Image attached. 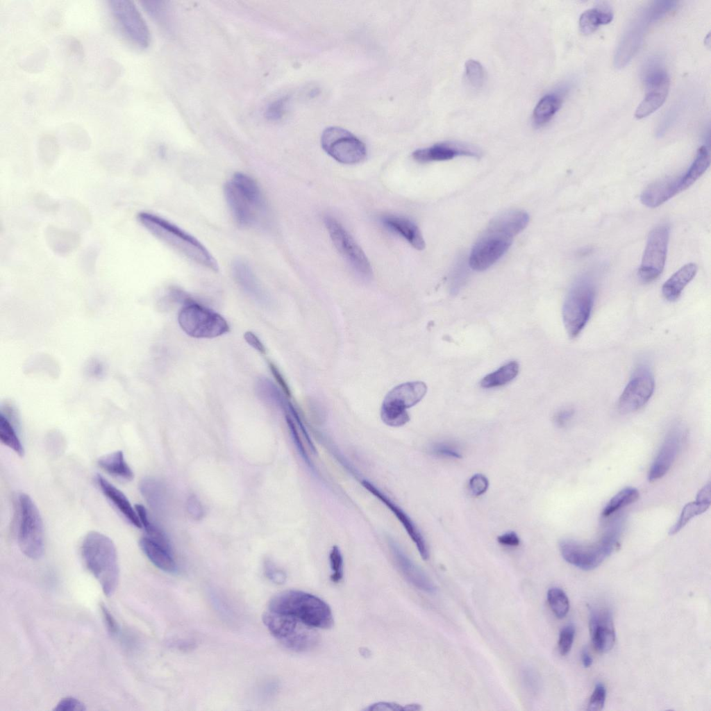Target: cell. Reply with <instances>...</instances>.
<instances>
[{
  "instance_id": "cell-6",
  "label": "cell",
  "mask_w": 711,
  "mask_h": 711,
  "mask_svg": "<svg viewBox=\"0 0 711 711\" xmlns=\"http://www.w3.org/2000/svg\"><path fill=\"white\" fill-rule=\"evenodd\" d=\"M262 618L271 634L290 651H310L319 642V636L315 628L295 617L267 610Z\"/></svg>"
},
{
  "instance_id": "cell-40",
  "label": "cell",
  "mask_w": 711,
  "mask_h": 711,
  "mask_svg": "<svg viewBox=\"0 0 711 711\" xmlns=\"http://www.w3.org/2000/svg\"><path fill=\"white\" fill-rule=\"evenodd\" d=\"M0 440L4 445L12 449L19 456H23L24 446L12 424L3 413L0 415Z\"/></svg>"
},
{
  "instance_id": "cell-14",
  "label": "cell",
  "mask_w": 711,
  "mask_h": 711,
  "mask_svg": "<svg viewBox=\"0 0 711 711\" xmlns=\"http://www.w3.org/2000/svg\"><path fill=\"white\" fill-rule=\"evenodd\" d=\"M669 228L666 225L655 227L649 233L638 276L644 283H651L662 274L666 262Z\"/></svg>"
},
{
  "instance_id": "cell-27",
  "label": "cell",
  "mask_w": 711,
  "mask_h": 711,
  "mask_svg": "<svg viewBox=\"0 0 711 711\" xmlns=\"http://www.w3.org/2000/svg\"><path fill=\"white\" fill-rule=\"evenodd\" d=\"M380 221L384 226L403 237L415 249L423 250L425 248L422 234L413 221L393 215H384Z\"/></svg>"
},
{
  "instance_id": "cell-29",
  "label": "cell",
  "mask_w": 711,
  "mask_h": 711,
  "mask_svg": "<svg viewBox=\"0 0 711 711\" xmlns=\"http://www.w3.org/2000/svg\"><path fill=\"white\" fill-rule=\"evenodd\" d=\"M710 484L709 483L699 490L695 501L688 503L684 506L679 518L670 528L669 535L676 534L693 517L705 512L710 507Z\"/></svg>"
},
{
  "instance_id": "cell-3",
  "label": "cell",
  "mask_w": 711,
  "mask_h": 711,
  "mask_svg": "<svg viewBox=\"0 0 711 711\" xmlns=\"http://www.w3.org/2000/svg\"><path fill=\"white\" fill-rule=\"evenodd\" d=\"M268 610L292 616L319 628H329L334 622L329 605L312 594L295 589L279 592L269 601Z\"/></svg>"
},
{
  "instance_id": "cell-36",
  "label": "cell",
  "mask_w": 711,
  "mask_h": 711,
  "mask_svg": "<svg viewBox=\"0 0 711 711\" xmlns=\"http://www.w3.org/2000/svg\"><path fill=\"white\" fill-rule=\"evenodd\" d=\"M519 369V366L516 361L508 362L485 376L480 383V386L484 388H492L505 385L517 376Z\"/></svg>"
},
{
  "instance_id": "cell-28",
  "label": "cell",
  "mask_w": 711,
  "mask_h": 711,
  "mask_svg": "<svg viewBox=\"0 0 711 711\" xmlns=\"http://www.w3.org/2000/svg\"><path fill=\"white\" fill-rule=\"evenodd\" d=\"M529 216L524 210H510L499 215L491 220L487 229L513 238L528 225Z\"/></svg>"
},
{
  "instance_id": "cell-10",
  "label": "cell",
  "mask_w": 711,
  "mask_h": 711,
  "mask_svg": "<svg viewBox=\"0 0 711 711\" xmlns=\"http://www.w3.org/2000/svg\"><path fill=\"white\" fill-rule=\"evenodd\" d=\"M427 391L421 381L407 382L390 390L383 400L380 417L387 426L400 427L410 420L407 409L418 403Z\"/></svg>"
},
{
  "instance_id": "cell-31",
  "label": "cell",
  "mask_w": 711,
  "mask_h": 711,
  "mask_svg": "<svg viewBox=\"0 0 711 711\" xmlns=\"http://www.w3.org/2000/svg\"><path fill=\"white\" fill-rule=\"evenodd\" d=\"M233 274L239 285L252 297L263 301L265 294L250 266L241 260L232 265Z\"/></svg>"
},
{
  "instance_id": "cell-30",
  "label": "cell",
  "mask_w": 711,
  "mask_h": 711,
  "mask_svg": "<svg viewBox=\"0 0 711 711\" xmlns=\"http://www.w3.org/2000/svg\"><path fill=\"white\" fill-rule=\"evenodd\" d=\"M696 271L697 266L694 263H688L671 275L662 287L664 299L669 301L677 300L685 286L694 278Z\"/></svg>"
},
{
  "instance_id": "cell-7",
  "label": "cell",
  "mask_w": 711,
  "mask_h": 711,
  "mask_svg": "<svg viewBox=\"0 0 711 711\" xmlns=\"http://www.w3.org/2000/svg\"><path fill=\"white\" fill-rule=\"evenodd\" d=\"M178 321L182 330L195 338H214L230 331L228 322L221 315L192 298L183 304Z\"/></svg>"
},
{
  "instance_id": "cell-9",
  "label": "cell",
  "mask_w": 711,
  "mask_h": 711,
  "mask_svg": "<svg viewBox=\"0 0 711 711\" xmlns=\"http://www.w3.org/2000/svg\"><path fill=\"white\" fill-rule=\"evenodd\" d=\"M594 287L587 279L578 281L569 290L562 307V319L568 335L578 336L586 326L594 302Z\"/></svg>"
},
{
  "instance_id": "cell-46",
  "label": "cell",
  "mask_w": 711,
  "mask_h": 711,
  "mask_svg": "<svg viewBox=\"0 0 711 711\" xmlns=\"http://www.w3.org/2000/svg\"><path fill=\"white\" fill-rule=\"evenodd\" d=\"M605 696L606 689L604 685L601 683L597 684L589 699L587 710L589 711L601 710L605 704Z\"/></svg>"
},
{
  "instance_id": "cell-24",
  "label": "cell",
  "mask_w": 711,
  "mask_h": 711,
  "mask_svg": "<svg viewBox=\"0 0 711 711\" xmlns=\"http://www.w3.org/2000/svg\"><path fill=\"white\" fill-rule=\"evenodd\" d=\"M680 192V176L668 177L647 186L641 194V201L646 206L653 208Z\"/></svg>"
},
{
  "instance_id": "cell-58",
  "label": "cell",
  "mask_w": 711,
  "mask_h": 711,
  "mask_svg": "<svg viewBox=\"0 0 711 711\" xmlns=\"http://www.w3.org/2000/svg\"><path fill=\"white\" fill-rule=\"evenodd\" d=\"M269 367L274 377L276 378L278 383L281 385L284 392L286 394L290 395V390L289 388L287 387V383H285L283 377L282 376L281 374L280 373L277 367L271 362L269 363Z\"/></svg>"
},
{
  "instance_id": "cell-23",
  "label": "cell",
  "mask_w": 711,
  "mask_h": 711,
  "mask_svg": "<svg viewBox=\"0 0 711 711\" xmlns=\"http://www.w3.org/2000/svg\"><path fill=\"white\" fill-rule=\"evenodd\" d=\"M388 542L395 562L404 577L419 589L429 593L434 592L435 586L426 574L410 560L394 540Z\"/></svg>"
},
{
  "instance_id": "cell-56",
  "label": "cell",
  "mask_w": 711,
  "mask_h": 711,
  "mask_svg": "<svg viewBox=\"0 0 711 711\" xmlns=\"http://www.w3.org/2000/svg\"><path fill=\"white\" fill-rule=\"evenodd\" d=\"M245 341L253 349L262 354L266 353V349L259 338L252 332L247 331L244 335Z\"/></svg>"
},
{
  "instance_id": "cell-57",
  "label": "cell",
  "mask_w": 711,
  "mask_h": 711,
  "mask_svg": "<svg viewBox=\"0 0 711 711\" xmlns=\"http://www.w3.org/2000/svg\"><path fill=\"white\" fill-rule=\"evenodd\" d=\"M574 415L572 409H564L558 412L554 417V421L559 427L565 426Z\"/></svg>"
},
{
  "instance_id": "cell-33",
  "label": "cell",
  "mask_w": 711,
  "mask_h": 711,
  "mask_svg": "<svg viewBox=\"0 0 711 711\" xmlns=\"http://www.w3.org/2000/svg\"><path fill=\"white\" fill-rule=\"evenodd\" d=\"M98 465L108 474L125 480H131L134 474L126 462L122 451L104 455L98 460Z\"/></svg>"
},
{
  "instance_id": "cell-52",
  "label": "cell",
  "mask_w": 711,
  "mask_h": 711,
  "mask_svg": "<svg viewBox=\"0 0 711 711\" xmlns=\"http://www.w3.org/2000/svg\"><path fill=\"white\" fill-rule=\"evenodd\" d=\"M100 608L108 632L112 635H116L118 633L119 627L114 617L104 604L101 603Z\"/></svg>"
},
{
  "instance_id": "cell-45",
  "label": "cell",
  "mask_w": 711,
  "mask_h": 711,
  "mask_svg": "<svg viewBox=\"0 0 711 711\" xmlns=\"http://www.w3.org/2000/svg\"><path fill=\"white\" fill-rule=\"evenodd\" d=\"M575 636V628L569 624L562 628L558 639V651L560 655H566L570 651Z\"/></svg>"
},
{
  "instance_id": "cell-8",
  "label": "cell",
  "mask_w": 711,
  "mask_h": 711,
  "mask_svg": "<svg viewBox=\"0 0 711 711\" xmlns=\"http://www.w3.org/2000/svg\"><path fill=\"white\" fill-rule=\"evenodd\" d=\"M19 520L18 544L22 552L31 559H39L44 553L43 523L32 499L25 493L18 496Z\"/></svg>"
},
{
  "instance_id": "cell-51",
  "label": "cell",
  "mask_w": 711,
  "mask_h": 711,
  "mask_svg": "<svg viewBox=\"0 0 711 711\" xmlns=\"http://www.w3.org/2000/svg\"><path fill=\"white\" fill-rule=\"evenodd\" d=\"M287 99L282 98L270 104L266 110V117L271 120L280 119L284 112Z\"/></svg>"
},
{
  "instance_id": "cell-11",
  "label": "cell",
  "mask_w": 711,
  "mask_h": 711,
  "mask_svg": "<svg viewBox=\"0 0 711 711\" xmlns=\"http://www.w3.org/2000/svg\"><path fill=\"white\" fill-rule=\"evenodd\" d=\"M111 17L122 36L134 46L145 49L151 42V34L134 3L126 0L109 1Z\"/></svg>"
},
{
  "instance_id": "cell-37",
  "label": "cell",
  "mask_w": 711,
  "mask_h": 711,
  "mask_svg": "<svg viewBox=\"0 0 711 711\" xmlns=\"http://www.w3.org/2000/svg\"><path fill=\"white\" fill-rule=\"evenodd\" d=\"M638 490L627 487L617 493L606 504L602 511V516L608 517L619 510L635 503L639 499Z\"/></svg>"
},
{
  "instance_id": "cell-21",
  "label": "cell",
  "mask_w": 711,
  "mask_h": 711,
  "mask_svg": "<svg viewBox=\"0 0 711 711\" xmlns=\"http://www.w3.org/2000/svg\"><path fill=\"white\" fill-rule=\"evenodd\" d=\"M589 628L592 644L599 652L607 653L613 648L616 637L610 610L605 608L592 610Z\"/></svg>"
},
{
  "instance_id": "cell-32",
  "label": "cell",
  "mask_w": 711,
  "mask_h": 711,
  "mask_svg": "<svg viewBox=\"0 0 711 711\" xmlns=\"http://www.w3.org/2000/svg\"><path fill=\"white\" fill-rule=\"evenodd\" d=\"M562 95L557 92L543 96L536 104L533 112V122L537 127L548 123L560 108Z\"/></svg>"
},
{
  "instance_id": "cell-4",
  "label": "cell",
  "mask_w": 711,
  "mask_h": 711,
  "mask_svg": "<svg viewBox=\"0 0 711 711\" xmlns=\"http://www.w3.org/2000/svg\"><path fill=\"white\" fill-rule=\"evenodd\" d=\"M224 196L236 223L248 227L254 225L265 208L262 194L257 183L243 173L235 174L225 184Z\"/></svg>"
},
{
  "instance_id": "cell-38",
  "label": "cell",
  "mask_w": 711,
  "mask_h": 711,
  "mask_svg": "<svg viewBox=\"0 0 711 711\" xmlns=\"http://www.w3.org/2000/svg\"><path fill=\"white\" fill-rule=\"evenodd\" d=\"M140 488L144 498L152 508H161L165 489L160 481L153 478H146L142 480Z\"/></svg>"
},
{
  "instance_id": "cell-15",
  "label": "cell",
  "mask_w": 711,
  "mask_h": 711,
  "mask_svg": "<svg viewBox=\"0 0 711 711\" xmlns=\"http://www.w3.org/2000/svg\"><path fill=\"white\" fill-rule=\"evenodd\" d=\"M324 223L338 252L357 274L365 278L370 277L371 267L367 257L346 230L331 216H326Z\"/></svg>"
},
{
  "instance_id": "cell-1",
  "label": "cell",
  "mask_w": 711,
  "mask_h": 711,
  "mask_svg": "<svg viewBox=\"0 0 711 711\" xmlns=\"http://www.w3.org/2000/svg\"><path fill=\"white\" fill-rule=\"evenodd\" d=\"M140 224L158 240L190 260L213 271L219 267L209 251L194 236L153 213L137 215Z\"/></svg>"
},
{
  "instance_id": "cell-5",
  "label": "cell",
  "mask_w": 711,
  "mask_h": 711,
  "mask_svg": "<svg viewBox=\"0 0 711 711\" xmlns=\"http://www.w3.org/2000/svg\"><path fill=\"white\" fill-rule=\"evenodd\" d=\"M621 531V524L618 521L596 542L583 544L573 539H563L559 544L560 553L568 563L582 570H592L619 546Z\"/></svg>"
},
{
  "instance_id": "cell-2",
  "label": "cell",
  "mask_w": 711,
  "mask_h": 711,
  "mask_svg": "<svg viewBox=\"0 0 711 711\" xmlns=\"http://www.w3.org/2000/svg\"><path fill=\"white\" fill-rule=\"evenodd\" d=\"M84 563L100 584L107 596H112L119 582V568L113 542L106 535L97 532L88 533L81 544Z\"/></svg>"
},
{
  "instance_id": "cell-60",
  "label": "cell",
  "mask_w": 711,
  "mask_h": 711,
  "mask_svg": "<svg viewBox=\"0 0 711 711\" xmlns=\"http://www.w3.org/2000/svg\"><path fill=\"white\" fill-rule=\"evenodd\" d=\"M421 707L419 704L412 703L403 706V710H419Z\"/></svg>"
},
{
  "instance_id": "cell-50",
  "label": "cell",
  "mask_w": 711,
  "mask_h": 711,
  "mask_svg": "<svg viewBox=\"0 0 711 711\" xmlns=\"http://www.w3.org/2000/svg\"><path fill=\"white\" fill-rule=\"evenodd\" d=\"M265 573L269 579L276 584H283L286 580L284 571L270 560H267L265 563Z\"/></svg>"
},
{
  "instance_id": "cell-47",
  "label": "cell",
  "mask_w": 711,
  "mask_h": 711,
  "mask_svg": "<svg viewBox=\"0 0 711 711\" xmlns=\"http://www.w3.org/2000/svg\"><path fill=\"white\" fill-rule=\"evenodd\" d=\"M523 683L526 689L533 694L537 693L539 689V676L536 671L529 667H526L521 671Z\"/></svg>"
},
{
  "instance_id": "cell-17",
  "label": "cell",
  "mask_w": 711,
  "mask_h": 711,
  "mask_svg": "<svg viewBox=\"0 0 711 711\" xmlns=\"http://www.w3.org/2000/svg\"><path fill=\"white\" fill-rule=\"evenodd\" d=\"M655 380L646 365L637 367L624 387L618 401L621 413H630L643 408L652 396Z\"/></svg>"
},
{
  "instance_id": "cell-13",
  "label": "cell",
  "mask_w": 711,
  "mask_h": 711,
  "mask_svg": "<svg viewBox=\"0 0 711 711\" xmlns=\"http://www.w3.org/2000/svg\"><path fill=\"white\" fill-rule=\"evenodd\" d=\"M642 74L646 94L635 110V116L637 119L647 117L662 106L667 97L670 83L667 73L655 59L646 63Z\"/></svg>"
},
{
  "instance_id": "cell-35",
  "label": "cell",
  "mask_w": 711,
  "mask_h": 711,
  "mask_svg": "<svg viewBox=\"0 0 711 711\" xmlns=\"http://www.w3.org/2000/svg\"><path fill=\"white\" fill-rule=\"evenodd\" d=\"M710 158L708 148L702 146L699 148L696 158L688 170L680 176V189L683 191L691 186L708 169Z\"/></svg>"
},
{
  "instance_id": "cell-18",
  "label": "cell",
  "mask_w": 711,
  "mask_h": 711,
  "mask_svg": "<svg viewBox=\"0 0 711 711\" xmlns=\"http://www.w3.org/2000/svg\"><path fill=\"white\" fill-rule=\"evenodd\" d=\"M684 429L680 425L673 426L657 453L648 473V480L655 481L663 477L671 468L680 449Z\"/></svg>"
},
{
  "instance_id": "cell-19",
  "label": "cell",
  "mask_w": 711,
  "mask_h": 711,
  "mask_svg": "<svg viewBox=\"0 0 711 711\" xmlns=\"http://www.w3.org/2000/svg\"><path fill=\"white\" fill-rule=\"evenodd\" d=\"M361 484L364 488L380 500L395 515L415 544L421 558L425 560H427L429 557V553L426 541L419 529L411 518L373 483L367 480H362Z\"/></svg>"
},
{
  "instance_id": "cell-43",
  "label": "cell",
  "mask_w": 711,
  "mask_h": 711,
  "mask_svg": "<svg viewBox=\"0 0 711 711\" xmlns=\"http://www.w3.org/2000/svg\"><path fill=\"white\" fill-rule=\"evenodd\" d=\"M331 569V580L335 583H340L344 576V560L340 548L334 545L329 553Z\"/></svg>"
},
{
  "instance_id": "cell-26",
  "label": "cell",
  "mask_w": 711,
  "mask_h": 711,
  "mask_svg": "<svg viewBox=\"0 0 711 711\" xmlns=\"http://www.w3.org/2000/svg\"><path fill=\"white\" fill-rule=\"evenodd\" d=\"M140 546L147 558L158 569L167 573H175L177 564L172 548L167 547L147 536L140 540Z\"/></svg>"
},
{
  "instance_id": "cell-49",
  "label": "cell",
  "mask_w": 711,
  "mask_h": 711,
  "mask_svg": "<svg viewBox=\"0 0 711 711\" xmlns=\"http://www.w3.org/2000/svg\"><path fill=\"white\" fill-rule=\"evenodd\" d=\"M85 705L78 699L68 696L62 699L53 708L54 711H83L85 710Z\"/></svg>"
},
{
  "instance_id": "cell-55",
  "label": "cell",
  "mask_w": 711,
  "mask_h": 711,
  "mask_svg": "<svg viewBox=\"0 0 711 711\" xmlns=\"http://www.w3.org/2000/svg\"><path fill=\"white\" fill-rule=\"evenodd\" d=\"M364 710L367 711H384V710H403V706L391 702H377L369 705Z\"/></svg>"
},
{
  "instance_id": "cell-59",
  "label": "cell",
  "mask_w": 711,
  "mask_h": 711,
  "mask_svg": "<svg viewBox=\"0 0 711 711\" xmlns=\"http://www.w3.org/2000/svg\"><path fill=\"white\" fill-rule=\"evenodd\" d=\"M580 657H581V661H582V663H583V665L584 666V667L588 668V667H589L592 664L593 660H592V658L591 657V655H589L587 649H583V651L581 652Z\"/></svg>"
},
{
  "instance_id": "cell-48",
  "label": "cell",
  "mask_w": 711,
  "mask_h": 711,
  "mask_svg": "<svg viewBox=\"0 0 711 711\" xmlns=\"http://www.w3.org/2000/svg\"><path fill=\"white\" fill-rule=\"evenodd\" d=\"M489 487L487 478L481 474L473 475L469 480V487L473 495L480 496L486 492Z\"/></svg>"
},
{
  "instance_id": "cell-44",
  "label": "cell",
  "mask_w": 711,
  "mask_h": 711,
  "mask_svg": "<svg viewBox=\"0 0 711 711\" xmlns=\"http://www.w3.org/2000/svg\"><path fill=\"white\" fill-rule=\"evenodd\" d=\"M431 452L441 458L459 459L462 457L460 446L454 442L447 441L435 443L431 447Z\"/></svg>"
},
{
  "instance_id": "cell-22",
  "label": "cell",
  "mask_w": 711,
  "mask_h": 711,
  "mask_svg": "<svg viewBox=\"0 0 711 711\" xmlns=\"http://www.w3.org/2000/svg\"><path fill=\"white\" fill-rule=\"evenodd\" d=\"M412 158L420 163L451 160L458 156L478 158L479 150L470 144L457 142H442L429 147L419 149L412 153Z\"/></svg>"
},
{
  "instance_id": "cell-41",
  "label": "cell",
  "mask_w": 711,
  "mask_h": 711,
  "mask_svg": "<svg viewBox=\"0 0 711 711\" xmlns=\"http://www.w3.org/2000/svg\"><path fill=\"white\" fill-rule=\"evenodd\" d=\"M549 606L558 619L564 618L569 610V601L565 592L558 587L550 588L547 592Z\"/></svg>"
},
{
  "instance_id": "cell-53",
  "label": "cell",
  "mask_w": 711,
  "mask_h": 711,
  "mask_svg": "<svg viewBox=\"0 0 711 711\" xmlns=\"http://www.w3.org/2000/svg\"><path fill=\"white\" fill-rule=\"evenodd\" d=\"M187 510L190 515L196 520L203 517V509L201 503L195 496L192 495L187 500Z\"/></svg>"
},
{
  "instance_id": "cell-16",
  "label": "cell",
  "mask_w": 711,
  "mask_h": 711,
  "mask_svg": "<svg viewBox=\"0 0 711 711\" xmlns=\"http://www.w3.org/2000/svg\"><path fill=\"white\" fill-rule=\"evenodd\" d=\"M512 240L510 237L486 228L471 251L469 257L470 267L478 271L490 268L506 253Z\"/></svg>"
},
{
  "instance_id": "cell-54",
  "label": "cell",
  "mask_w": 711,
  "mask_h": 711,
  "mask_svg": "<svg viewBox=\"0 0 711 711\" xmlns=\"http://www.w3.org/2000/svg\"><path fill=\"white\" fill-rule=\"evenodd\" d=\"M497 541L501 545L505 546L515 547L519 545L520 539L515 532L510 531L505 533L497 537Z\"/></svg>"
},
{
  "instance_id": "cell-20",
  "label": "cell",
  "mask_w": 711,
  "mask_h": 711,
  "mask_svg": "<svg viewBox=\"0 0 711 711\" xmlns=\"http://www.w3.org/2000/svg\"><path fill=\"white\" fill-rule=\"evenodd\" d=\"M651 23L653 21L646 8L624 35L614 56L616 67H623L634 56L642 44L646 27Z\"/></svg>"
},
{
  "instance_id": "cell-12",
  "label": "cell",
  "mask_w": 711,
  "mask_h": 711,
  "mask_svg": "<svg viewBox=\"0 0 711 711\" xmlns=\"http://www.w3.org/2000/svg\"><path fill=\"white\" fill-rule=\"evenodd\" d=\"M321 144L329 156L343 164L360 162L367 155L365 144L354 135L340 127L326 128L321 135Z\"/></svg>"
},
{
  "instance_id": "cell-25",
  "label": "cell",
  "mask_w": 711,
  "mask_h": 711,
  "mask_svg": "<svg viewBox=\"0 0 711 711\" xmlns=\"http://www.w3.org/2000/svg\"><path fill=\"white\" fill-rule=\"evenodd\" d=\"M96 481L103 494L124 518L134 526L142 528V524L135 508H133L124 494L99 474L96 476Z\"/></svg>"
},
{
  "instance_id": "cell-42",
  "label": "cell",
  "mask_w": 711,
  "mask_h": 711,
  "mask_svg": "<svg viewBox=\"0 0 711 711\" xmlns=\"http://www.w3.org/2000/svg\"><path fill=\"white\" fill-rule=\"evenodd\" d=\"M465 76L469 85L475 88H480L484 83L485 73L482 65L477 60L470 59L465 63Z\"/></svg>"
},
{
  "instance_id": "cell-34",
  "label": "cell",
  "mask_w": 711,
  "mask_h": 711,
  "mask_svg": "<svg viewBox=\"0 0 711 711\" xmlns=\"http://www.w3.org/2000/svg\"><path fill=\"white\" fill-rule=\"evenodd\" d=\"M613 19L612 12L602 8H593L583 12L579 18V28L582 33L591 34L600 26L609 24Z\"/></svg>"
},
{
  "instance_id": "cell-39",
  "label": "cell",
  "mask_w": 711,
  "mask_h": 711,
  "mask_svg": "<svg viewBox=\"0 0 711 711\" xmlns=\"http://www.w3.org/2000/svg\"><path fill=\"white\" fill-rule=\"evenodd\" d=\"M135 508L142 526L145 530L146 536L167 547L172 548L169 540L163 530L149 519L146 508L141 504H136Z\"/></svg>"
}]
</instances>
